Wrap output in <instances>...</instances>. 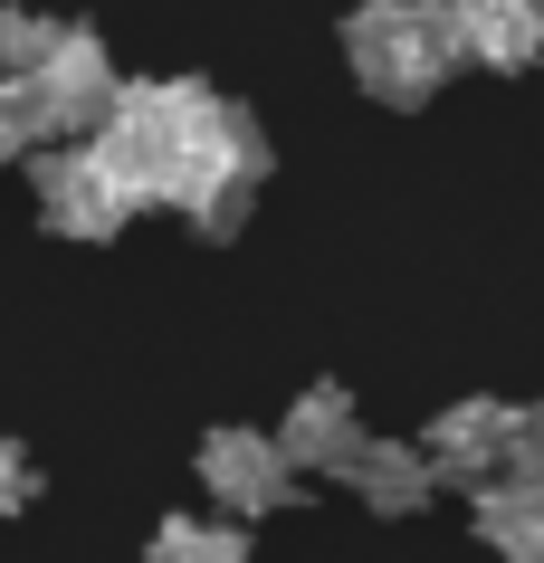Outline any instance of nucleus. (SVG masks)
Listing matches in <instances>:
<instances>
[{"label": "nucleus", "instance_id": "f257e3e1", "mask_svg": "<svg viewBox=\"0 0 544 563\" xmlns=\"http://www.w3.org/2000/svg\"><path fill=\"white\" fill-rule=\"evenodd\" d=\"M344 67H354V87L373 106H430V96L449 87V30H440V0H354V20H344Z\"/></svg>", "mask_w": 544, "mask_h": 563}, {"label": "nucleus", "instance_id": "f03ea898", "mask_svg": "<svg viewBox=\"0 0 544 563\" xmlns=\"http://www.w3.org/2000/svg\"><path fill=\"white\" fill-rule=\"evenodd\" d=\"M30 96H38V115H48L58 144H87L96 124L115 115V96H124L106 30H87V20H48V48H38V67H30Z\"/></svg>", "mask_w": 544, "mask_h": 563}, {"label": "nucleus", "instance_id": "7ed1b4c3", "mask_svg": "<svg viewBox=\"0 0 544 563\" xmlns=\"http://www.w3.org/2000/svg\"><path fill=\"white\" fill-rule=\"evenodd\" d=\"M30 181H38V220L58 239H115L124 220H134V201L106 181V163H96L87 144H48L30 163Z\"/></svg>", "mask_w": 544, "mask_h": 563}, {"label": "nucleus", "instance_id": "20e7f679", "mask_svg": "<svg viewBox=\"0 0 544 563\" xmlns=\"http://www.w3.org/2000/svg\"><path fill=\"white\" fill-rule=\"evenodd\" d=\"M421 468H430V487H440V477H458V487H468V497H478L487 477H507V449H515V401H449V411L430 420L421 440Z\"/></svg>", "mask_w": 544, "mask_h": 563}, {"label": "nucleus", "instance_id": "39448f33", "mask_svg": "<svg viewBox=\"0 0 544 563\" xmlns=\"http://www.w3.org/2000/svg\"><path fill=\"white\" fill-rule=\"evenodd\" d=\"M201 487H211L230 516H277V506L297 497V468L277 459L268 430H240V420H220L211 440H201Z\"/></svg>", "mask_w": 544, "mask_h": 563}, {"label": "nucleus", "instance_id": "423d86ee", "mask_svg": "<svg viewBox=\"0 0 544 563\" xmlns=\"http://www.w3.org/2000/svg\"><path fill=\"white\" fill-rule=\"evenodd\" d=\"M268 440H277V459H287L297 477H344V468H354V449H363V411H354V391H344V383H306Z\"/></svg>", "mask_w": 544, "mask_h": 563}, {"label": "nucleus", "instance_id": "0eeeda50", "mask_svg": "<svg viewBox=\"0 0 544 563\" xmlns=\"http://www.w3.org/2000/svg\"><path fill=\"white\" fill-rule=\"evenodd\" d=\"M440 30H449V58L458 67H515L544 58V30H535V0H440Z\"/></svg>", "mask_w": 544, "mask_h": 563}, {"label": "nucleus", "instance_id": "6e6552de", "mask_svg": "<svg viewBox=\"0 0 544 563\" xmlns=\"http://www.w3.org/2000/svg\"><path fill=\"white\" fill-rule=\"evenodd\" d=\"M468 526H478L487 554H507V563H544V487H525V477H487L478 506H468Z\"/></svg>", "mask_w": 544, "mask_h": 563}, {"label": "nucleus", "instance_id": "1a4fd4ad", "mask_svg": "<svg viewBox=\"0 0 544 563\" xmlns=\"http://www.w3.org/2000/svg\"><path fill=\"white\" fill-rule=\"evenodd\" d=\"M344 487H354L373 516H421V506H430V468H421V449H411V440H363L354 468H344Z\"/></svg>", "mask_w": 544, "mask_h": 563}, {"label": "nucleus", "instance_id": "9d476101", "mask_svg": "<svg viewBox=\"0 0 544 563\" xmlns=\"http://www.w3.org/2000/svg\"><path fill=\"white\" fill-rule=\"evenodd\" d=\"M144 563H258L248 554L240 526H201V516H173V526H153Z\"/></svg>", "mask_w": 544, "mask_h": 563}, {"label": "nucleus", "instance_id": "9b49d317", "mask_svg": "<svg viewBox=\"0 0 544 563\" xmlns=\"http://www.w3.org/2000/svg\"><path fill=\"white\" fill-rule=\"evenodd\" d=\"M38 144H58V134H48V115H38L30 77H10V87H0V163H20V153H38Z\"/></svg>", "mask_w": 544, "mask_h": 563}, {"label": "nucleus", "instance_id": "f8f14e48", "mask_svg": "<svg viewBox=\"0 0 544 563\" xmlns=\"http://www.w3.org/2000/svg\"><path fill=\"white\" fill-rule=\"evenodd\" d=\"M507 477L544 487V401H535V411H515V449H507Z\"/></svg>", "mask_w": 544, "mask_h": 563}, {"label": "nucleus", "instance_id": "ddd939ff", "mask_svg": "<svg viewBox=\"0 0 544 563\" xmlns=\"http://www.w3.org/2000/svg\"><path fill=\"white\" fill-rule=\"evenodd\" d=\"M30 497H38V459L20 440H0V516H20Z\"/></svg>", "mask_w": 544, "mask_h": 563}, {"label": "nucleus", "instance_id": "4468645a", "mask_svg": "<svg viewBox=\"0 0 544 563\" xmlns=\"http://www.w3.org/2000/svg\"><path fill=\"white\" fill-rule=\"evenodd\" d=\"M535 30H544V0H535Z\"/></svg>", "mask_w": 544, "mask_h": 563}]
</instances>
